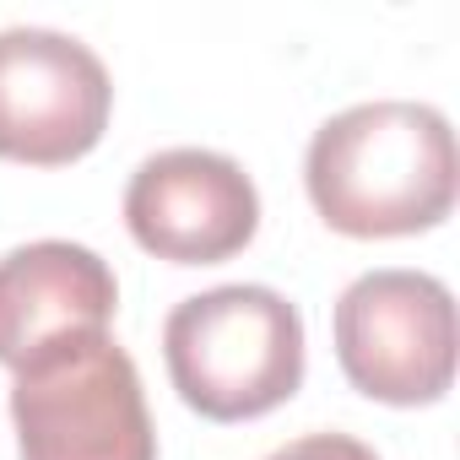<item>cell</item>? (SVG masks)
<instances>
[{"mask_svg": "<svg viewBox=\"0 0 460 460\" xmlns=\"http://www.w3.org/2000/svg\"><path fill=\"white\" fill-rule=\"evenodd\" d=\"M314 211L347 239H406L455 206V136L433 103H358L325 119L304 157Z\"/></svg>", "mask_w": 460, "mask_h": 460, "instance_id": "6da1fadb", "label": "cell"}, {"mask_svg": "<svg viewBox=\"0 0 460 460\" xmlns=\"http://www.w3.org/2000/svg\"><path fill=\"white\" fill-rule=\"evenodd\" d=\"M163 358L190 411L211 422H250L298 395L304 314L261 282L211 288L168 314Z\"/></svg>", "mask_w": 460, "mask_h": 460, "instance_id": "7a4b0ae2", "label": "cell"}, {"mask_svg": "<svg viewBox=\"0 0 460 460\" xmlns=\"http://www.w3.org/2000/svg\"><path fill=\"white\" fill-rule=\"evenodd\" d=\"M12 422L22 460H157L141 374L109 331L17 368Z\"/></svg>", "mask_w": 460, "mask_h": 460, "instance_id": "3957f363", "label": "cell"}, {"mask_svg": "<svg viewBox=\"0 0 460 460\" xmlns=\"http://www.w3.org/2000/svg\"><path fill=\"white\" fill-rule=\"evenodd\" d=\"M336 358L352 390L428 406L455 379V298L428 271H363L336 298Z\"/></svg>", "mask_w": 460, "mask_h": 460, "instance_id": "277c9868", "label": "cell"}, {"mask_svg": "<svg viewBox=\"0 0 460 460\" xmlns=\"http://www.w3.org/2000/svg\"><path fill=\"white\" fill-rule=\"evenodd\" d=\"M114 109L103 60L55 28L0 33V157L28 168H66L87 157Z\"/></svg>", "mask_w": 460, "mask_h": 460, "instance_id": "5b68a950", "label": "cell"}, {"mask_svg": "<svg viewBox=\"0 0 460 460\" xmlns=\"http://www.w3.org/2000/svg\"><path fill=\"white\" fill-rule=\"evenodd\" d=\"M125 227L157 261L217 266L255 239L261 195L234 157L206 146H168L130 173Z\"/></svg>", "mask_w": 460, "mask_h": 460, "instance_id": "8992f818", "label": "cell"}, {"mask_svg": "<svg viewBox=\"0 0 460 460\" xmlns=\"http://www.w3.org/2000/svg\"><path fill=\"white\" fill-rule=\"evenodd\" d=\"M119 282L103 255L71 239H39L0 255V363L12 374L33 358L109 331Z\"/></svg>", "mask_w": 460, "mask_h": 460, "instance_id": "52a82bcc", "label": "cell"}, {"mask_svg": "<svg viewBox=\"0 0 460 460\" xmlns=\"http://www.w3.org/2000/svg\"><path fill=\"white\" fill-rule=\"evenodd\" d=\"M266 460H379V455L363 438H347V433H304V438L282 444Z\"/></svg>", "mask_w": 460, "mask_h": 460, "instance_id": "ba28073f", "label": "cell"}]
</instances>
